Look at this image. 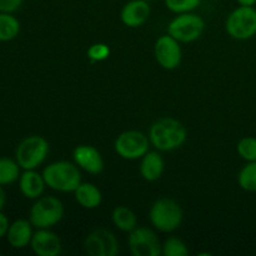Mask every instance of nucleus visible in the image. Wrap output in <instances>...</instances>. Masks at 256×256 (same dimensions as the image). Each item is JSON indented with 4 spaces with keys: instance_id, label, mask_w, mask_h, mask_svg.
Listing matches in <instances>:
<instances>
[{
    "instance_id": "obj_27",
    "label": "nucleus",
    "mask_w": 256,
    "mask_h": 256,
    "mask_svg": "<svg viewBox=\"0 0 256 256\" xmlns=\"http://www.w3.org/2000/svg\"><path fill=\"white\" fill-rule=\"evenodd\" d=\"M24 0H0V12H16L22 8Z\"/></svg>"
},
{
    "instance_id": "obj_15",
    "label": "nucleus",
    "mask_w": 256,
    "mask_h": 256,
    "mask_svg": "<svg viewBox=\"0 0 256 256\" xmlns=\"http://www.w3.org/2000/svg\"><path fill=\"white\" fill-rule=\"evenodd\" d=\"M34 229L35 228L32 226L29 219H16L10 222L5 239L12 249H25V248L30 246L32 235H34Z\"/></svg>"
},
{
    "instance_id": "obj_8",
    "label": "nucleus",
    "mask_w": 256,
    "mask_h": 256,
    "mask_svg": "<svg viewBox=\"0 0 256 256\" xmlns=\"http://www.w3.org/2000/svg\"><path fill=\"white\" fill-rule=\"evenodd\" d=\"M148 135L139 130H126L118 135L114 142V150L122 159L140 160L150 150Z\"/></svg>"
},
{
    "instance_id": "obj_29",
    "label": "nucleus",
    "mask_w": 256,
    "mask_h": 256,
    "mask_svg": "<svg viewBox=\"0 0 256 256\" xmlns=\"http://www.w3.org/2000/svg\"><path fill=\"white\" fill-rule=\"evenodd\" d=\"M6 205V192H5L4 186L0 185V210H2Z\"/></svg>"
},
{
    "instance_id": "obj_21",
    "label": "nucleus",
    "mask_w": 256,
    "mask_h": 256,
    "mask_svg": "<svg viewBox=\"0 0 256 256\" xmlns=\"http://www.w3.org/2000/svg\"><path fill=\"white\" fill-rule=\"evenodd\" d=\"M22 168L15 158L0 156V185L8 186L19 180L22 175Z\"/></svg>"
},
{
    "instance_id": "obj_1",
    "label": "nucleus",
    "mask_w": 256,
    "mask_h": 256,
    "mask_svg": "<svg viewBox=\"0 0 256 256\" xmlns=\"http://www.w3.org/2000/svg\"><path fill=\"white\" fill-rule=\"evenodd\" d=\"M152 146L159 152H172L185 144L188 132L182 122L174 118H162L152 122L148 134Z\"/></svg>"
},
{
    "instance_id": "obj_23",
    "label": "nucleus",
    "mask_w": 256,
    "mask_h": 256,
    "mask_svg": "<svg viewBox=\"0 0 256 256\" xmlns=\"http://www.w3.org/2000/svg\"><path fill=\"white\" fill-rule=\"evenodd\" d=\"M162 254L164 256H188L189 249L188 245L179 238H168L162 244Z\"/></svg>"
},
{
    "instance_id": "obj_4",
    "label": "nucleus",
    "mask_w": 256,
    "mask_h": 256,
    "mask_svg": "<svg viewBox=\"0 0 256 256\" xmlns=\"http://www.w3.org/2000/svg\"><path fill=\"white\" fill-rule=\"evenodd\" d=\"M64 218L62 200L52 195L40 196L34 200L29 210V220L35 229H50Z\"/></svg>"
},
{
    "instance_id": "obj_7",
    "label": "nucleus",
    "mask_w": 256,
    "mask_h": 256,
    "mask_svg": "<svg viewBox=\"0 0 256 256\" xmlns=\"http://www.w3.org/2000/svg\"><path fill=\"white\" fill-rule=\"evenodd\" d=\"M205 30V22L200 15L192 12L176 14L168 24V34L179 42L189 44L199 39Z\"/></svg>"
},
{
    "instance_id": "obj_2",
    "label": "nucleus",
    "mask_w": 256,
    "mask_h": 256,
    "mask_svg": "<svg viewBox=\"0 0 256 256\" xmlns=\"http://www.w3.org/2000/svg\"><path fill=\"white\" fill-rule=\"evenodd\" d=\"M42 174L46 186L59 192H74L82 182L80 168L66 160L50 162L42 169Z\"/></svg>"
},
{
    "instance_id": "obj_24",
    "label": "nucleus",
    "mask_w": 256,
    "mask_h": 256,
    "mask_svg": "<svg viewBox=\"0 0 256 256\" xmlns=\"http://www.w3.org/2000/svg\"><path fill=\"white\" fill-rule=\"evenodd\" d=\"M236 152L246 162H256V138L245 136L240 139L236 145Z\"/></svg>"
},
{
    "instance_id": "obj_12",
    "label": "nucleus",
    "mask_w": 256,
    "mask_h": 256,
    "mask_svg": "<svg viewBox=\"0 0 256 256\" xmlns=\"http://www.w3.org/2000/svg\"><path fill=\"white\" fill-rule=\"evenodd\" d=\"M72 159L80 170H84L88 174L99 175L104 170V159L99 150L92 145H78L72 152Z\"/></svg>"
},
{
    "instance_id": "obj_3",
    "label": "nucleus",
    "mask_w": 256,
    "mask_h": 256,
    "mask_svg": "<svg viewBox=\"0 0 256 256\" xmlns=\"http://www.w3.org/2000/svg\"><path fill=\"white\" fill-rule=\"evenodd\" d=\"M149 219L158 232L169 234L182 226L184 212L179 202L174 199L160 198L150 208Z\"/></svg>"
},
{
    "instance_id": "obj_20",
    "label": "nucleus",
    "mask_w": 256,
    "mask_h": 256,
    "mask_svg": "<svg viewBox=\"0 0 256 256\" xmlns=\"http://www.w3.org/2000/svg\"><path fill=\"white\" fill-rule=\"evenodd\" d=\"M20 28V22L14 12H0V42H8L16 39Z\"/></svg>"
},
{
    "instance_id": "obj_22",
    "label": "nucleus",
    "mask_w": 256,
    "mask_h": 256,
    "mask_svg": "<svg viewBox=\"0 0 256 256\" xmlns=\"http://www.w3.org/2000/svg\"><path fill=\"white\" fill-rule=\"evenodd\" d=\"M238 184L244 192H256V162H249L240 169Z\"/></svg>"
},
{
    "instance_id": "obj_31",
    "label": "nucleus",
    "mask_w": 256,
    "mask_h": 256,
    "mask_svg": "<svg viewBox=\"0 0 256 256\" xmlns=\"http://www.w3.org/2000/svg\"><path fill=\"white\" fill-rule=\"evenodd\" d=\"M145 2H154V0H145Z\"/></svg>"
},
{
    "instance_id": "obj_19",
    "label": "nucleus",
    "mask_w": 256,
    "mask_h": 256,
    "mask_svg": "<svg viewBox=\"0 0 256 256\" xmlns=\"http://www.w3.org/2000/svg\"><path fill=\"white\" fill-rule=\"evenodd\" d=\"M112 222L116 226V229L122 232H128V234L138 226L136 214L125 205H119V206L114 208L112 212Z\"/></svg>"
},
{
    "instance_id": "obj_11",
    "label": "nucleus",
    "mask_w": 256,
    "mask_h": 256,
    "mask_svg": "<svg viewBox=\"0 0 256 256\" xmlns=\"http://www.w3.org/2000/svg\"><path fill=\"white\" fill-rule=\"evenodd\" d=\"M182 42L172 35H162L154 44V56L158 64L165 70H174L180 66L182 60Z\"/></svg>"
},
{
    "instance_id": "obj_13",
    "label": "nucleus",
    "mask_w": 256,
    "mask_h": 256,
    "mask_svg": "<svg viewBox=\"0 0 256 256\" xmlns=\"http://www.w3.org/2000/svg\"><path fill=\"white\" fill-rule=\"evenodd\" d=\"M30 249L38 256H58L62 252L60 238L50 229H36L32 235Z\"/></svg>"
},
{
    "instance_id": "obj_18",
    "label": "nucleus",
    "mask_w": 256,
    "mask_h": 256,
    "mask_svg": "<svg viewBox=\"0 0 256 256\" xmlns=\"http://www.w3.org/2000/svg\"><path fill=\"white\" fill-rule=\"evenodd\" d=\"M74 198L80 206L88 210L96 209L102 202V190L92 182H82L74 192Z\"/></svg>"
},
{
    "instance_id": "obj_25",
    "label": "nucleus",
    "mask_w": 256,
    "mask_h": 256,
    "mask_svg": "<svg viewBox=\"0 0 256 256\" xmlns=\"http://www.w3.org/2000/svg\"><path fill=\"white\" fill-rule=\"evenodd\" d=\"M165 6L174 14L194 12L200 5L202 0H164Z\"/></svg>"
},
{
    "instance_id": "obj_6",
    "label": "nucleus",
    "mask_w": 256,
    "mask_h": 256,
    "mask_svg": "<svg viewBox=\"0 0 256 256\" xmlns=\"http://www.w3.org/2000/svg\"><path fill=\"white\" fill-rule=\"evenodd\" d=\"M228 35L235 40H249L256 35V8L239 5L225 22Z\"/></svg>"
},
{
    "instance_id": "obj_17",
    "label": "nucleus",
    "mask_w": 256,
    "mask_h": 256,
    "mask_svg": "<svg viewBox=\"0 0 256 256\" xmlns=\"http://www.w3.org/2000/svg\"><path fill=\"white\" fill-rule=\"evenodd\" d=\"M165 170V162L162 159L159 150L149 152L140 159L139 172L144 180L149 182H154L162 176Z\"/></svg>"
},
{
    "instance_id": "obj_26",
    "label": "nucleus",
    "mask_w": 256,
    "mask_h": 256,
    "mask_svg": "<svg viewBox=\"0 0 256 256\" xmlns=\"http://www.w3.org/2000/svg\"><path fill=\"white\" fill-rule=\"evenodd\" d=\"M88 59L92 62H100L110 56V48L105 42H95L88 49Z\"/></svg>"
},
{
    "instance_id": "obj_16",
    "label": "nucleus",
    "mask_w": 256,
    "mask_h": 256,
    "mask_svg": "<svg viewBox=\"0 0 256 256\" xmlns=\"http://www.w3.org/2000/svg\"><path fill=\"white\" fill-rule=\"evenodd\" d=\"M18 184L22 196L29 200H36L38 198L42 196L46 188L44 176L42 172H36V169L24 170L18 180Z\"/></svg>"
},
{
    "instance_id": "obj_5",
    "label": "nucleus",
    "mask_w": 256,
    "mask_h": 256,
    "mask_svg": "<svg viewBox=\"0 0 256 256\" xmlns=\"http://www.w3.org/2000/svg\"><path fill=\"white\" fill-rule=\"evenodd\" d=\"M49 152L50 145L44 136L29 135L18 144L14 158L22 170H32L44 164Z\"/></svg>"
},
{
    "instance_id": "obj_32",
    "label": "nucleus",
    "mask_w": 256,
    "mask_h": 256,
    "mask_svg": "<svg viewBox=\"0 0 256 256\" xmlns=\"http://www.w3.org/2000/svg\"><path fill=\"white\" fill-rule=\"evenodd\" d=\"M255 8H256V5H255Z\"/></svg>"
},
{
    "instance_id": "obj_30",
    "label": "nucleus",
    "mask_w": 256,
    "mask_h": 256,
    "mask_svg": "<svg viewBox=\"0 0 256 256\" xmlns=\"http://www.w3.org/2000/svg\"><path fill=\"white\" fill-rule=\"evenodd\" d=\"M238 4L242 6H255L256 0H236Z\"/></svg>"
},
{
    "instance_id": "obj_14",
    "label": "nucleus",
    "mask_w": 256,
    "mask_h": 256,
    "mask_svg": "<svg viewBox=\"0 0 256 256\" xmlns=\"http://www.w3.org/2000/svg\"><path fill=\"white\" fill-rule=\"evenodd\" d=\"M152 8L145 0H130L120 12V20L128 28L142 26L149 20Z\"/></svg>"
},
{
    "instance_id": "obj_10",
    "label": "nucleus",
    "mask_w": 256,
    "mask_h": 256,
    "mask_svg": "<svg viewBox=\"0 0 256 256\" xmlns=\"http://www.w3.org/2000/svg\"><path fill=\"white\" fill-rule=\"evenodd\" d=\"M84 249L90 256H116L119 254V242L114 232L99 228L86 235Z\"/></svg>"
},
{
    "instance_id": "obj_9",
    "label": "nucleus",
    "mask_w": 256,
    "mask_h": 256,
    "mask_svg": "<svg viewBox=\"0 0 256 256\" xmlns=\"http://www.w3.org/2000/svg\"><path fill=\"white\" fill-rule=\"evenodd\" d=\"M128 246L134 256H159L162 254V245L152 229L136 226L129 232Z\"/></svg>"
},
{
    "instance_id": "obj_28",
    "label": "nucleus",
    "mask_w": 256,
    "mask_h": 256,
    "mask_svg": "<svg viewBox=\"0 0 256 256\" xmlns=\"http://www.w3.org/2000/svg\"><path fill=\"white\" fill-rule=\"evenodd\" d=\"M10 222L9 218L6 216L5 212H2V210H0V239L6 236V232L9 230Z\"/></svg>"
}]
</instances>
